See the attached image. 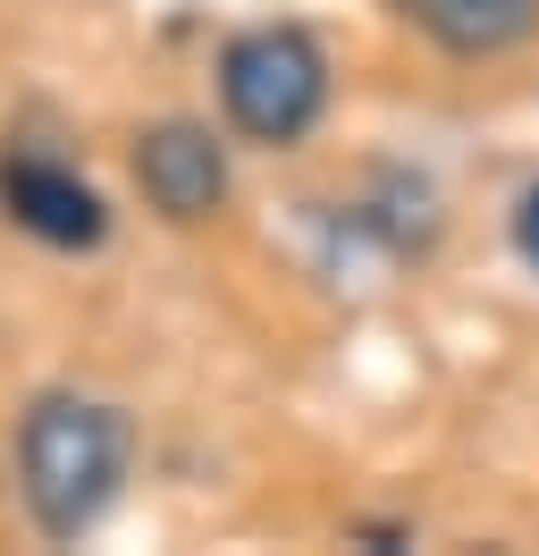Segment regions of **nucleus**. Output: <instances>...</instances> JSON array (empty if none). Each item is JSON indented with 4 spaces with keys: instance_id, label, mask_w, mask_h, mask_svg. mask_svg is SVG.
Instances as JSON below:
<instances>
[{
    "instance_id": "f03ea898",
    "label": "nucleus",
    "mask_w": 539,
    "mask_h": 556,
    "mask_svg": "<svg viewBox=\"0 0 539 556\" xmlns=\"http://www.w3.org/2000/svg\"><path fill=\"white\" fill-rule=\"evenodd\" d=\"M220 110L245 143H303L329 110V51L303 26H245L220 51Z\"/></svg>"
},
{
    "instance_id": "7ed1b4c3",
    "label": "nucleus",
    "mask_w": 539,
    "mask_h": 556,
    "mask_svg": "<svg viewBox=\"0 0 539 556\" xmlns=\"http://www.w3.org/2000/svg\"><path fill=\"white\" fill-rule=\"evenodd\" d=\"M135 186H143V203L161 211V219L195 228V219H211V211L228 203V152L195 118H161V127H143V143H135Z\"/></svg>"
},
{
    "instance_id": "f257e3e1",
    "label": "nucleus",
    "mask_w": 539,
    "mask_h": 556,
    "mask_svg": "<svg viewBox=\"0 0 539 556\" xmlns=\"http://www.w3.org/2000/svg\"><path fill=\"white\" fill-rule=\"evenodd\" d=\"M135 464V421L101 396H34V414L17 421V489H26L42 540H76L93 531L101 506L118 497Z\"/></svg>"
},
{
    "instance_id": "39448f33",
    "label": "nucleus",
    "mask_w": 539,
    "mask_h": 556,
    "mask_svg": "<svg viewBox=\"0 0 539 556\" xmlns=\"http://www.w3.org/2000/svg\"><path fill=\"white\" fill-rule=\"evenodd\" d=\"M397 17L447 60H505L539 35V0H397Z\"/></svg>"
},
{
    "instance_id": "20e7f679",
    "label": "nucleus",
    "mask_w": 539,
    "mask_h": 556,
    "mask_svg": "<svg viewBox=\"0 0 539 556\" xmlns=\"http://www.w3.org/2000/svg\"><path fill=\"white\" fill-rule=\"evenodd\" d=\"M0 203L42 244H101V228H110L101 194L60 161H0Z\"/></svg>"
},
{
    "instance_id": "423d86ee",
    "label": "nucleus",
    "mask_w": 539,
    "mask_h": 556,
    "mask_svg": "<svg viewBox=\"0 0 539 556\" xmlns=\"http://www.w3.org/2000/svg\"><path fill=\"white\" fill-rule=\"evenodd\" d=\"M514 244H523V262L539 270V186L523 194V211H514Z\"/></svg>"
}]
</instances>
